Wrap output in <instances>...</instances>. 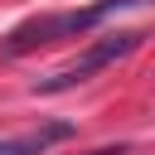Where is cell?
<instances>
[{
    "label": "cell",
    "mask_w": 155,
    "mask_h": 155,
    "mask_svg": "<svg viewBox=\"0 0 155 155\" xmlns=\"http://www.w3.org/2000/svg\"><path fill=\"white\" fill-rule=\"evenodd\" d=\"M131 5H145V0H97V5H82V10H63V15H39V19H24L15 24L5 39H0V53L19 58L39 44H58V39H73V34H87L97 24H107L111 15L131 10Z\"/></svg>",
    "instance_id": "obj_1"
},
{
    "label": "cell",
    "mask_w": 155,
    "mask_h": 155,
    "mask_svg": "<svg viewBox=\"0 0 155 155\" xmlns=\"http://www.w3.org/2000/svg\"><path fill=\"white\" fill-rule=\"evenodd\" d=\"M140 29H116V34H107V39H92L68 68H58L53 78H39L34 82V92L39 97H53V92H68V87H78V82H87V78H97L102 68H111V63H121L126 53H136L140 48Z\"/></svg>",
    "instance_id": "obj_2"
},
{
    "label": "cell",
    "mask_w": 155,
    "mask_h": 155,
    "mask_svg": "<svg viewBox=\"0 0 155 155\" xmlns=\"http://www.w3.org/2000/svg\"><path fill=\"white\" fill-rule=\"evenodd\" d=\"M68 136H73V126H68V121H48V126H39V131H29V136L10 140V155H44L53 140H68Z\"/></svg>",
    "instance_id": "obj_3"
},
{
    "label": "cell",
    "mask_w": 155,
    "mask_h": 155,
    "mask_svg": "<svg viewBox=\"0 0 155 155\" xmlns=\"http://www.w3.org/2000/svg\"><path fill=\"white\" fill-rule=\"evenodd\" d=\"M92 155H126V145H107V150H92Z\"/></svg>",
    "instance_id": "obj_4"
}]
</instances>
